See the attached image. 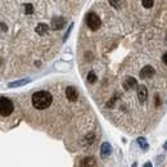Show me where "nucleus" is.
I'll list each match as a JSON object with an SVG mask.
<instances>
[{
  "label": "nucleus",
  "instance_id": "nucleus-1",
  "mask_svg": "<svg viewBox=\"0 0 167 167\" xmlns=\"http://www.w3.org/2000/svg\"><path fill=\"white\" fill-rule=\"evenodd\" d=\"M53 102V96L49 91H38L32 95V106L36 109H46L50 107Z\"/></svg>",
  "mask_w": 167,
  "mask_h": 167
},
{
  "label": "nucleus",
  "instance_id": "nucleus-2",
  "mask_svg": "<svg viewBox=\"0 0 167 167\" xmlns=\"http://www.w3.org/2000/svg\"><path fill=\"white\" fill-rule=\"evenodd\" d=\"M13 103L10 102V99L2 96L0 98V113H2L3 117H7L9 114H12L13 112Z\"/></svg>",
  "mask_w": 167,
  "mask_h": 167
},
{
  "label": "nucleus",
  "instance_id": "nucleus-3",
  "mask_svg": "<svg viewBox=\"0 0 167 167\" xmlns=\"http://www.w3.org/2000/svg\"><path fill=\"white\" fill-rule=\"evenodd\" d=\"M86 23H88L89 28L93 30V31L98 30L99 27H100V24H102L100 18H99L95 13H93V12H91V13H89L88 16H86Z\"/></svg>",
  "mask_w": 167,
  "mask_h": 167
},
{
  "label": "nucleus",
  "instance_id": "nucleus-4",
  "mask_svg": "<svg viewBox=\"0 0 167 167\" xmlns=\"http://www.w3.org/2000/svg\"><path fill=\"white\" fill-rule=\"evenodd\" d=\"M154 73H156V71H154V68H153L152 66H145V67H143V68H141V71H140L139 75H140V78L147 80V78L153 77Z\"/></svg>",
  "mask_w": 167,
  "mask_h": 167
},
{
  "label": "nucleus",
  "instance_id": "nucleus-5",
  "mask_svg": "<svg viewBox=\"0 0 167 167\" xmlns=\"http://www.w3.org/2000/svg\"><path fill=\"white\" fill-rule=\"evenodd\" d=\"M66 96L70 102H76L78 98V93L73 86H68V88L66 89Z\"/></svg>",
  "mask_w": 167,
  "mask_h": 167
},
{
  "label": "nucleus",
  "instance_id": "nucleus-6",
  "mask_svg": "<svg viewBox=\"0 0 167 167\" xmlns=\"http://www.w3.org/2000/svg\"><path fill=\"white\" fill-rule=\"evenodd\" d=\"M64 24H66V20H64L63 17H54L53 20H52V27H53L54 30L63 28Z\"/></svg>",
  "mask_w": 167,
  "mask_h": 167
},
{
  "label": "nucleus",
  "instance_id": "nucleus-7",
  "mask_svg": "<svg viewBox=\"0 0 167 167\" xmlns=\"http://www.w3.org/2000/svg\"><path fill=\"white\" fill-rule=\"evenodd\" d=\"M147 95H148V90L144 85H140L139 88H138V98H139V102L143 104L145 103L147 100Z\"/></svg>",
  "mask_w": 167,
  "mask_h": 167
},
{
  "label": "nucleus",
  "instance_id": "nucleus-8",
  "mask_svg": "<svg viewBox=\"0 0 167 167\" xmlns=\"http://www.w3.org/2000/svg\"><path fill=\"white\" fill-rule=\"evenodd\" d=\"M136 86H138V82L134 77H126V80L123 81V89L125 90L134 89V88H136Z\"/></svg>",
  "mask_w": 167,
  "mask_h": 167
},
{
  "label": "nucleus",
  "instance_id": "nucleus-9",
  "mask_svg": "<svg viewBox=\"0 0 167 167\" xmlns=\"http://www.w3.org/2000/svg\"><path fill=\"white\" fill-rule=\"evenodd\" d=\"M36 32H38L40 36L45 35V34L48 32V24H45V23H39L38 27H36Z\"/></svg>",
  "mask_w": 167,
  "mask_h": 167
},
{
  "label": "nucleus",
  "instance_id": "nucleus-10",
  "mask_svg": "<svg viewBox=\"0 0 167 167\" xmlns=\"http://www.w3.org/2000/svg\"><path fill=\"white\" fill-rule=\"evenodd\" d=\"M100 153H102V157H107L111 154V145L108 143H103L102 144V148H100Z\"/></svg>",
  "mask_w": 167,
  "mask_h": 167
},
{
  "label": "nucleus",
  "instance_id": "nucleus-11",
  "mask_svg": "<svg viewBox=\"0 0 167 167\" xmlns=\"http://www.w3.org/2000/svg\"><path fill=\"white\" fill-rule=\"evenodd\" d=\"M81 166H95L96 162H95V159L93 158V157H86L81 161V163H80Z\"/></svg>",
  "mask_w": 167,
  "mask_h": 167
},
{
  "label": "nucleus",
  "instance_id": "nucleus-12",
  "mask_svg": "<svg viewBox=\"0 0 167 167\" xmlns=\"http://www.w3.org/2000/svg\"><path fill=\"white\" fill-rule=\"evenodd\" d=\"M27 82H30L28 78H23V80H20V81H14V82H9V88H17V86H22V85H26Z\"/></svg>",
  "mask_w": 167,
  "mask_h": 167
},
{
  "label": "nucleus",
  "instance_id": "nucleus-13",
  "mask_svg": "<svg viewBox=\"0 0 167 167\" xmlns=\"http://www.w3.org/2000/svg\"><path fill=\"white\" fill-rule=\"evenodd\" d=\"M141 4H143V7L149 9L154 5V0H141Z\"/></svg>",
  "mask_w": 167,
  "mask_h": 167
},
{
  "label": "nucleus",
  "instance_id": "nucleus-14",
  "mask_svg": "<svg viewBox=\"0 0 167 167\" xmlns=\"http://www.w3.org/2000/svg\"><path fill=\"white\" fill-rule=\"evenodd\" d=\"M138 144L143 148L144 151H147L148 149V143H147V140H145V138H139L138 139Z\"/></svg>",
  "mask_w": 167,
  "mask_h": 167
},
{
  "label": "nucleus",
  "instance_id": "nucleus-15",
  "mask_svg": "<svg viewBox=\"0 0 167 167\" xmlns=\"http://www.w3.org/2000/svg\"><path fill=\"white\" fill-rule=\"evenodd\" d=\"M96 81V76H95V73L94 72H89V75H88V82L89 84H94Z\"/></svg>",
  "mask_w": 167,
  "mask_h": 167
},
{
  "label": "nucleus",
  "instance_id": "nucleus-16",
  "mask_svg": "<svg viewBox=\"0 0 167 167\" xmlns=\"http://www.w3.org/2000/svg\"><path fill=\"white\" fill-rule=\"evenodd\" d=\"M24 13H26V14H32L34 13V5L32 4H26V5H24Z\"/></svg>",
  "mask_w": 167,
  "mask_h": 167
},
{
  "label": "nucleus",
  "instance_id": "nucleus-17",
  "mask_svg": "<svg viewBox=\"0 0 167 167\" xmlns=\"http://www.w3.org/2000/svg\"><path fill=\"white\" fill-rule=\"evenodd\" d=\"M109 3L113 5L114 8H120V4H121V0H109Z\"/></svg>",
  "mask_w": 167,
  "mask_h": 167
},
{
  "label": "nucleus",
  "instance_id": "nucleus-18",
  "mask_svg": "<svg viewBox=\"0 0 167 167\" xmlns=\"http://www.w3.org/2000/svg\"><path fill=\"white\" fill-rule=\"evenodd\" d=\"M72 26H73V23H71V26H70L68 31H67V32H66V35H64V38H63V41H66V40H67V38H68V35H70V32H71V30H72Z\"/></svg>",
  "mask_w": 167,
  "mask_h": 167
},
{
  "label": "nucleus",
  "instance_id": "nucleus-19",
  "mask_svg": "<svg viewBox=\"0 0 167 167\" xmlns=\"http://www.w3.org/2000/svg\"><path fill=\"white\" fill-rule=\"evenodd\" d=\"M162 60H163V63L167 66V53L163 54V57H162Z\"/></svg>",
  "mask_w": 167,
  "mask_h": 167
},
{
  "label": "nucleus",
  "instance_id": "nucleus-20",
  "mask_svg": "<svg viewBox=\"0 0 167 167\" xmlns=\"http://www.w3.org/2000/svg\"><path fill=\"white\" fill-rule=\"evenodd\" d=\"M2 27H3V28H2L3 31H7V27H5V24H4L3 22H2Z\"/></svg>",
  "mask_w": 167,
  "mask_h": 167
},
{
  "label": "nucleus",
  "instance_id": "nucleus-21",
  "mask_svg": "<svg viewBox=\"0 0 167 167\" xmlns=\"http://www.w3.org/2000/svg\"><path fill=\"white\" fill-rule=\"evenodd\" d=\"M156 106H159V100H158V96L156 95Z\"/></svg>",
  "mask_w": 167,
  "mask_h": 167
},
{
  "label": "nucleus",
  "instance_id": "nucleus-22",
  "mask_svg": "<svg viewBox=\"0 0 167 167\" xmlns=\"http://www.w3.org/2000/svg\"><path fill=\"white\" fill-rule=\"evenodd\" d=\"M165 149H167V143H166V144H165Z\"/></svg>",
  "mask_w": 167,
  "mask_h": 167
}]
</instances>
